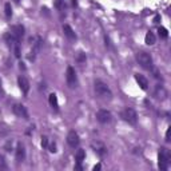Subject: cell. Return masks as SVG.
<instances>
[{
	"label": "cell",
	"instance_id": "3",
	"mask_svg": "<svg viewBox=\"0 0 171 171\" xmlns=\"http://www.w3.org/2000/svg\"><path fill=\"white\" fill-rule=\"evenodd\" d=\"M120 116H122V119L124 122H127L128 124H136V122H138V114H136L135 110L131 108V107L124 108L123 111H122Z\"/></svg>",
	"mask_w": 171,
	"mask_h": 171
},
{
	"label": "cell",
	"instance_id": "25",
	"mask_svg": "<svg viewBox=\"0 0 171 171\" xmlns=\"http://www.w3.org/2000/svg\"><path fill=\"white\" fill-rule=\"evenodd\" d=\"M14 52H15V56H16V58H20V47H19L18 43H16L15 46H14Z\"/></svg>",
	"mask_w": 171,
	"mask_h": 171
},
{
	"label": "cell",
	"instance_id": "15",
	"mask_svg": "<svg viewBox=\"0 0 171 171\" xmlns=\"http://www.w3.org/2000/svg\"><path fill=\"white\" fill-rule=\"evenodd\" d=\"M63 32L68 39H76V34L74 32V30H72V27L68 26V24H64L63 26Z\"/></svg>",
	"mask_w": 171,
	"mask_h": 171
},
{
	"label": "cell",
	"instance_id": "5",
	"mask_svg": "<svg viewBox=\"0 0 171 171\" xmlns=\"http://www.w3.org/2000/svg\"><path fill=\"white\" fill-rule=\"evenodd\" d=\"M12 111H14V114H15L16 116H19V118H23V119H26V120H28V119H30V114H28L27 108L24 107L23 104L15 103L14 106H12Z\"/></svg>",
	"mask_w": 171,
	"mask_h": 171
},
{
	"label": "cell",
	"instance_id": "33",
	"mask_svg": "<svg viewBox=\"0 0 171 171\" xmlns=\"http://www.w3.org/2000/svg\"><path fill=\"white\" fill-rule=\"evenodd\" d=\"M76 4H78V2H76V0H72V6H76Z\"/></svg>",
	"mask_w": 171,
	"mask_h": 171
},
{
	"label": "cell",
	"instance_id": "19",
	"mask_svg": "<svg viewBox=\"0 0 171 171\" xmlns=\"http://www.w3.org/2000/svg\"><path fill=\"white\" fill-rule=\"evenodd\" d=\"M75 60H76V63H79V64L86 63V60H87V55H86V52L79 51L78 54L75 55Z\"/></svg>",
	"mask_w": 171,
	"mask_h": 171
},
{
	"label": "cell",
	"instance_id": "9",
	"mask_svg": "<svg viewBox=\"0 0 171 171\" xmlns=\"http://www.w3.org/2000/svg\"><path fill=\"white\" fill-rule=\"evenodd\" d=\"M24 32H26V28H24L22 24H16V26L11 27V34L15 36L18 40H20L24 36Z\"/></svg>",
	"mask_w": 171,
	"mask_h": 171
},
{
	"label": "cell",
	"instance_id": "26",
	"mask_svg": "<svg viewBox=\"0 0 171 171\" xmlns=\"http://www.w3.org/2000/svg\"><path fill=\"white\" fill-rule=\"evenodd\" d=\"M4 148H6V151H11L12 150V140H8L6 146H4Z\"/></svg>",
	"mask_w": 171,
	"mask_h": 171
},
{
	"label": "cell",
	"instance_id": "1",
	"mask_svg": "<svg viewBox=\"0 0 171 171\" xmlns=\"http://www.w3.org/2000/svg\"><path fill=\"white\" fill-rule=\"evenodd\" d=\"M94 88H95L96 95H99L100 98H103V99H111L112 98L111 90H110V87L104 82H102V80H95Z\"/></svg>",
	"mask_w": 171,
	"mask_h": 171
},
{
	"label": "cell",
	"instance_id": "23",
	"mask_svg": "<svg viewBox=\"0 0 171 171\" xmlns=\"http://www.w3.org/2000/svg\"><path fill=\"white\" fill-rule=\"evenodd\" d=\"M40 144H42L43 148H47L48 144H50V142H48V138L47 136H42V142H40Z\"/></svg>",
	"mask_w": 171,
	"mask_h": 171
},
{
	"label": "cell",
	"instance_id": "29",
	"mask_svg": "<svg viewBox=\"0 0 171 171\" xmlns=\"http://www.w3.org/2000/svg\"><path fill=\"white\" fill-rule=\"evenodd\" d=\"M159 22H161V15H156L154 18V23H159Z\"/></svg>",
	"mask_w": 171,
	"mask_h": 171
},
{
	"label": "cell",
	"instance_id": "28",
	"mask_svg": "<svg viewBox=\"0 0 171 171\" xmlns=\"http://www.w3.org/2000/svg\"><path fill=\"white\" fill-rule=\"evenodd\" d=\"M104 42H106V47H111V42H110V39L107 38V36H104Z\"/></svg>",
	"mask_w": 171,
	"mask_h": 171
},
{
	"label": "cell",
	"instance_id": "35",
	"mask_svg": "<svg viewBox=\"0 0 171 171\" xmlns=\"http://www.w3.org/2000/svg\"><path fill=\"white\" fill-rule=\"evenodd\" d=\"M0 92H2V82H0Z\"/></svg>",
	"mask_w": 171,
	"mask_h": 171
},
{
	"label": "cell",
	"instance_id": "17",
	"mask_svg": "<svg viewBox=\"0 0 171 171\" xmlns=\"http://www.w3.org/2000/svg\"><path fill=\"white\" fill-rule=\"evenodd\" d=\"M48 102H50V106L52 108H55V110L59 108L58 96H56V94H50V96H48Z\"/></svg>",
	"mask_w": 171,
	"mask_h": 171
},
{
	"label": "cell",
	"instance_id": "22",
	"mask_svg": "<svg viewBox=\"0 0 171 171\" xmlns=\"http://www.w3.org/2000/svg\"><path fill=\"white\" fill-rule=\"evenodd\" d=\"M4 12H6V16L8 19L12 16V7H11V3H6L4 4Z\"/></svg>",
	"mask_w": 171,
	"mask_h": 171
},
{
	"label": "cell",
	"instance_id": "4",
	"mask_svg": "<svg viewBox=\"0 0 171 171\" xmlns=\"http://www.w3.org/2000/svg\"><path fill=\"white\" fill-rule=\"evenodd\" d=\"M96 120L99 122V123H102V124H107V123H110V122L112 120V115H111V112H110L108 110L102 108V110H99V111L96 112Z\"/></svg>",
	"mask_w": 171,
	"mask_h": 171
},
{
	"label": "cell",
	"instance_id": "32",
	"mask_svg": "<svg viewBox=\"0 0 171 171\" xmlns=\"http://www.w3.org/2000/svg\"><path fill=\"white\" fill-rule=\"evenodd\" d=\"M19 64H20V66H19V67H20V68H22V70H26V66H24V63H22V62H20Z\"/></svg>",
	"mask_w": 171,
	"mask_h": 171
},
{
	"label": "cell",
	"instance_id": "12",
	"mask_svg": "<svg viewBox=\"0 0 171 171\" xmlns=\"http://www.w3.org/2000/svg\"><path fill=\"white\" fill-rule=\"evenodd\" d=\"M158 161H166L171 163V154L166 147H161L159 152H158Z\"/></svg>",
	"mask_w": 171,
	"mask_h": 171
},
{
	"label": "cell",
	"instance_id": "30",
	"mask_svg": "<svg viewBox=\"0 0 171 171\" xmlns=\"http://www.w3.org/2000/svg\"><path fill=\"white\" fill-rule=\"evenodd\" d=\"M75 170H79V171H80V170H83L82 165H80V163H76V165H75Z\"/></svg>",
	"mask_w": 171,
	"mask_h": 171
},
{
	"label": "cell",
	"instance_id": "8",
	"mask_svg": "<svg viewBox=\"0 0 171 171\" xmlns=\"http://www.w3.org/2000/svg\"><path fill=\"white\" fill-rule=\"evenodd\" d=\"M67 143L71 146V147H78L79 143H80V139H79V135H78V132L76 131H70L68 132V135H67Z\"/></svg>",
	"mask_w": 171,
	"mask_h": 171
},
{
	"label": "cell",
	"instance_id": "18",
	"mask_svg": "<svg viewBox=\"0 0 171 171\" xmlns=\"http://www.w3.org/2000/svg\"><path fill=\"white\" fill-rule=\"evenodd\" d=\"M155 40H156V38H155V35H154L152 32H147V34H146L144 43L147 44V46H152V44H155Z\"/></svg>",
	"mask_w": 171,
	"mask_h": 171
},
{
	"label": "cell",
	"instance_id": "2",
	"mask_svg": "<svg viewBox=\"0 0 171 171\" xmlns=\"http://www.w3.org/2000/svg\"><path fill=\"white\" fill-rule=\"evenodd\" d=\"M136 62L140 64V67H143L144 70H151L152 68V56L146 51H139L136 54Z\"/></svg>",
	"mask_w": 171,
	"mask_h": 171
},
{
	"label": "cell",
	"instance_id": "6",
	"mask_svg": "<svg viewBox=\"0 0 171 171\" xmlns=\"http://www.w3.org/2000/svg\"><path fill=\"white\" fill-rule=\"evenodd\" d=\"M66 80H67V84L70 87H75L76 83H78V78H76V72H75V68L74 67H67V71H66Z\"/></svg>",
	"mask_w": 171,
	"mask_h": 171
},
{
	"label": "cell",
	"instance_id": "14",
	"mask_svg": "<svg viewBox=\"0 0 171 171\" xmlns=\"http://www.w3.org/2000/svg\"><path fill=\"white\" fill-rule=\"evenodd\" d=\"M24 158H26V148L22 143H18V146H16V159H18V162H22L24 161Z\"/></svg>",
	"mask_w": 171,
	"mask_h": 171
},
{
	"label": "cell",
	"instance_id": "11",
	"mask_svg": "<svg viewBox=\"0 0 171 171\" xmlns=\"http://www.w3.org/2000/svg\"><path fill=\"white\" fill-rule=\"evenodd\" d=\"M154 95H155L158 99H161V100H165L166 98H167L169 95V92H167V90H166L163 86H161V84H158L156 87H155V91H154Z\"/></svg>",
	"mask_w": 171,
	"mask_h": 171
},
{
	"label": "cell",
	"instance_id": "34",
	"mask_svg": "<svg viewBox=\"0 0 171 171\" xmlns=\"http://www.w3.org/2000/svg\"><path fill=\"white\" fill-rule=\"evenodd\" d=\"M14 2H15V3H20V0H14Z\"/></svg>",
	"mask_w": 171,
	"mask_h": 171
},
{
	"label": "cell",
	"instance_id": "13",
	"mask_svg": "<svg viewBox=\"0 0 171 171\" xmlns=\"http://www.w3.org/2000/svg\"><path fill=\"white\" fill-rule=\"evenodd\" d=\"M134 78H135V80H136V83H138V86H139V87L143 90V91H146V90L148 88V80L144 78L143 75H139V74H135V76H134Z\"/></svg>",
	"mask_w": 171,
	"mask_h": 171
},
{
	"label": "cell",
	"instance_id": "24",
	"mask_svg": "<svg viewBox=\"0 0 171 171\" xmlns=\"http://www.w3.org/2000/svg\"><path fill=\"white\" fill-rule=\"evenodd\" d=\"M48 150H50V152H52V154H55L58 150H56V143L55 142H52V143H50L48 144V147H47Z\"/></svg>",
	"mask_w": 171,
	"mask_h": 171
},
{
	"label": "cell",
	"instance_id": "27",
	"mask_svg": "<svg viewBox=\"0 0 171 171\" xmlns=\"http://www.w3.org/2000/svg\"><path fill=\"white\" fill-rule=\"evenodd\" d=\"M170 134H171V127L167 128V131H166V140L170 142Z\"/></svg>",
	"mask_w": 171,
	"mask_h": 171
},
{
	"label": "cell",
	"instance_id": "16",
	"mask_svg": "<svg viewBox=\"0 0 171 171\" xmlns=\"http://www.w3.org/2000/svg\"><path fill=\"white\" fill-rule=\"evenodd\" d=\"M4 40H6V43L8 44V47H14L15 44L19 42V40L16 39L15 36L11 34V32H8V34H6V35H4Z\"/></svg>",
	"mask_w": 171,
	"mask_h": 171
},
{
	"label": "cell",
	"instance_id": "7",
	"mask_svg": "<svg viewBox=\"0 0 171 171\" xmlns=\"http://www.w3.org/2000/svg\"><path fill=\"white\" fill-rule=\"evenodd\" d=\"M91 147H92V150H94V151H95L99 156H104L106 154H107V147H106V144L102 143V142H99V140L92 142V143H91Z\"/></svg>",
	"mask_w": 171,
	"mask_h": 171
},
{
	"label": "cell",
	"instance_id": "21",
	"mask_svg": "<svg viewBox=\"0 0 171 171\" xmlns=\"http://www.w3.org/2000/svg\"><path fill=\"white\" fill-rule=\"evenodd\" d=\"M158 35H159L161 39H167V38H169V31H167V28L159 27V28H158Z\"/></svg>",
	"mask_w": 171,
	"mask_h": 171
},
{
	"label": "cell",
	"instance_id": "20",
	"mask_svg": "<svg viewBox=\"0 0 171 171\" xmlns=\"http://www.w3.org/2000/svg\"><path fill=\"white\" fill-rule=\"evenodd\" d=\"M84 158H86V151L84 150H78L75 154V161H76V163H82V162L84 161Z\"/></svg>",
	"mask_w": 171,
	"mask_h": 171
},
{
	"label": "cell",
	"instance_id": "31",
	"mask_svg": "<svg viewBox=\"0 0 171 171\" xmlns=\"http://www.w3.org/2000/svg\"><path fill=\"white\" fill-rule=\"evenodd\" d=\"M100 169H102V165H100V163H98V165L94 166V170H95V171H96V170H100Z\"/></svg>",
	"mask_w": 171,
	"mask_h": 171
},
{
	"label": "cell",
	"instance_id": "10",
	"mask_svg": "<svg viewBox=\"0 0 171 171\" xmlns=\"http://www.w3.org/2000/svg\"><path fill=\"white\" fill-rule=\"evenodd\" d=\"M18 86H19V88L22 90V92L24 94V95H27L28 91H30V82L27 80L26 76H19L18 78Z\"/></svg>",
	"mask_w": 171,
	"mask_h": 171
}]
</instances>
